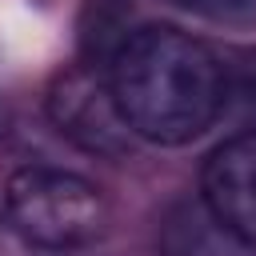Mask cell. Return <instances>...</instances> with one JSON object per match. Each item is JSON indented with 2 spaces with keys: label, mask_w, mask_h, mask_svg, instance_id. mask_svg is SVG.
<instances>
[{
  "label": "cell",
  "mask_w": 256,
  "mask_h": 256,
  "mask_svg": "<svg viewBox=\"0 0 256 256\" xmlns=\"http://www.w3.org/2000/svg\"><path fill=\"white\" fill-rule=\"evenodd\" d=\"M108 88L136 140L180 148L224 116L228 72L204 40L168 24H144L116 44Z\"/></svg>",
  "instance_id": "obj_1"
},
{
  "label": "cell",
  "mask_w": 256,
  "mask_h": 256,
  "mask_svg": "<svg viewBox=\"0 0 256 256\" xmlns=\"http://www.w3.org/2000/svg\"><path fill=\"white\" fill-rule=\"evenodd\" d=\"M8 224L44 252H76L108 232L104 192L64 168L24 164L4 184Z\"/></svg>",
  "instance_id": "obj_2"
},
{
  "label": "cell",
  "mask_w": 256,
  "mask_h": 256,
  "mask_svg": "<svg viewBox=\"0 0 256 256\" xmlns=\"http://www.w3.org/2000/svg\"><path fill=\"white\" fill-rule=\"evenodd\" d=\"M48 116L84 152H96V156H124L128 152L132 128L124 124L108 80H96V72H88V68H68L52 84Z\"/></svg>",
  "instance_id": "obj_3"
},
{
  "label": "cell",
  "mask_w": 256,
  "mask_h": 256,
  "mask_svg": "<svg viewBox=\"0 0 256 256\" xmlns=\"http://www.w3.org/2000/svg\"><path fill=\"white\" fill-rule=\"evenodd\" d=\"M200 204L256 248V128L228 136L200 172Z\"/></svg>",
  "instance_id": "obj_4"
},
{
  "label": "cell",
  "mask_w": 256,
  "mask_h": 256,
  "mask_svg": "<svg viewBox=\"0 0 256 256\" xmlns=\"http://www.w3.org/2000/svg\"><path fill=\"white\" fill-rule=\"evenodd\" d=\"M256 248L228 232L204 204H180L160 236V256H252Z\"/></svg>",
  "instance_id": "obj_5"
},
{
  "label": "cell",
  "mask_w": 256,
  "mask_h": 256,
  "mask_svg": "<svg viewBox=\"0 0 256 256\" xmlns=\"http://www.w3.org/2000/svg\"><path fill=\"white\" fill-rule=\"evenodd\" d=\"M168 4L216 24H256V0H168Z\"/></svg>",
  "instance_id": "obj_6"
}]
</instances>
